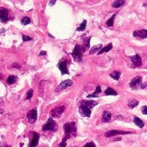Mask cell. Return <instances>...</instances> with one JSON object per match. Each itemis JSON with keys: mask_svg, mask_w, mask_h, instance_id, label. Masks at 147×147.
Wrapping results in <instances>:
<instances>
[{"mask_svg": "<svg viewBox=\"0 0 147 147\" xmlns=\"http://www.w3.org/2000/svg\"><path fill=\"white\" fill-rule=\"evenodd\" d=\"M86 50V47L81 46L80 44H76L74 49L73 52H72V55H73L74 59L76 61H81L82 60V55Z\"/></svg>", "mask_w": 147, "mask_h": 147, "instance_id": "1", "label": "cell"}, {"mask_svg": "<svg viewBox=\"0 0 147 147\" xmlns=\"http://www.w3.org/2000/svg\"><path fill=\"white\" fill-rule=\"evenodd\" d=\"M64 132H65V138L68 139L71 135H75L76 133V126L74 122H67L64 125Z\"/></svg>", "mask_w": 147, "mask_h": 147, "instance_id": "2", "label": "cell"}, {"mask_svg": "<svg viewBox=\"0 0 147 147\" xmlns=\"http://www.w3.org/2000/svg\"><path fill=\"white\" fill-rule=\"evenodd\" d=\"M57 125L55 122V120L52 118H49L48 119L47 123L43 126V131H52V132H55L57 130Z\"/></svg>", "mask_w": 147, "mask_h": 147, "instance_id": "3", "label": "cell"}, {"mask_svg": "<svg viewBox=\"0 0 147 147\" xmlns=\"http://www.w3.org/2000/svg\"><path fill=\"white\" fill-rule=\"evenodd\" d=\"M130 132H125V131H119V130H111L108 131L105 133V136L106 138H110V137L115 136V135H124V134H130Z\"/></svg>", "mask_w": 147, "mask_h": 147, "instance_id": "4", "label": "cell"}, {"mask_svg": "<svg viewBox=\"0 0 147 147\" xmlns=\"http://www.w3.org/2000/svg\"><path fill=\"white\" fill-rule=\"evenodd\" d=\"M27 119L30 124H33L37 119V109H32L27 113Z\"/></svg>", "mask_w": 147, "mask_h": 147, "instance_id": "5", "label": "cell"}, {"mask_svg": "<svg viewBox=\"0 0 147 147\" xmlns=\"http://www.w3.org/2000/svg\"><path fill=\"white\" fill-rule=\"evenodd\" d=\"M64 112V106H57V107L54 108L53 110L51 111L50 114L53 118H59L61 117V115L62 114V112Z\"/></svg>", "mask_w": 147, "mask_h": 147, "instance_id": "6", "label": "cell"}, {"mask_svg": "<svg viewBox=\"0 0 147 147\" xmlns=\"http://www.w3.org/2000/svg\"><path fill=\"white\" fill-rule=\"evenodd\" d=\"M141 83H142V78L139 77V76H138V77L133 78V79L131 80V82L129 83V86H130V87H131V88L135 89V88H137L138 86H140Z\"/></svg>", "mask_w": 147, "mask_h": 147, "instance_id": "7", "label": "cell"}, {"mask_svg": "<svg viewBox=\"0 0 147 147\" xmlns=\"http://www.w3.org/2000/svg\"><path fill=\"white\" fill-rule=\"evenodd\" d=\"M79 112H80V113L82 116L84 117H90L91 113H92L91 109H89L87 106H84V105H80V106H79Z\"/></svg>", "mask_w": 147, "mask_h": 147, "instance_id": "8", "label": "cell"}, {"mask_svg": "<svg viewBox=\"0 0 147 147\" xmlns=\"http://www.w3.org/2000/svg\"><path fill=\"white\" fill-rule=\"evenodd\" d=\"M58 67L60 69L61 73L62 74H68V69H67V61H61L58 63Z\"/></svg>", "mask_w": 147, "mask_h": 147, "instance_id": "9", "label": "cell"}, {"mask_svg": "<svg viewBox=\"0 0 147 147\" xmlns=\"http://www.w3.org/2000/svg\"><path fill=\"white\" fill-rule=\"evenodd\" d=\"M9 11L5 8H0V21L2 23H6L8 21Z\"/></svg>", "mask_w": 147, "mask_h": 147, "instance_id": "10", "label": "cell"}, {"mask_svg": "<svg viewBox=\"0 0 147 147\" xmlns=\"http://www.w3.org/2000/svg\"><path fill=\"white\" fill-rule=\"evenodd\" d=\"M72 85H73V81H72L71 80H63L60 85H59L58 88L56 89V91L59 92V91L62 90V89H65V88H67V87L71 86Z\"/></svg>", "mask_w": 147, "mask_h": 147, "instance_id": "11", "label": "cell"}, {"mask_svg": "<svg viewBox=\"0 0 147 147\" xmlns=\"http://www.w3.org/2000/svg\"><path fill=\"white\" fill-rule=\"evenodd\" d=\"M134 37H139V38L145 39L147 38V30H135L133 32Z\"/></svg>", "mask_w": 147, "mask_h": 147, "instance_id": "12", "label": "cell"}, {"mask_svg": "<svg viewBox=\"0 0 147 147\" xmlns=\"http://www.w3.org/2000/svg\"><path fill=\"white\" fill-rule=\"evenodd\" d=\"M130 59H131L132 62L133 63L135 67H140L141 65H142V60H141V57L138 55L130 56Z\"/></svg>", "mask_w": 147, "mask_h": 147, "instance_id": "13", "label": "cell"}, {"mask_svg": "<svg viewBox=\"0 0 147 147\" xmlns=\"http://www.w3.org/2000/svg\"><path fill=\"white\" fill-rule=\"evenodd\" d=\"M98 103L99 102L94 101V100H82V101L80 102V105H84V106H87L90 109V108H93V106L98 105Z\"/></svg>", "mask_w": 147, "mask_h": 147, "instance_id": "14", "label": "cell"}, {"mask_svg": "<svg viewBox=\"0 0 147 147\" xmlns=\"http://www.w3.org/2000/svg\"><path fill=\"white\" fill-rule=\"evenodd\" d=\"M33 138L31 139L30 143L29 144V147H36L38 144L39 141V134L37 132H33Z\"/></svg>", "mask_w": 147, "mask_h": 147, "instance_id": "15", "label": "cell"}, {"mask_svg": "<svg viewBox=\"0 0 147 147\" xmlns=\"http://www.w3.org/2000/svg\"><path fill=\"white\" fill-rule=\"evenodd\" d=\"M102 48H103V46H102L101 44H99V45L93 46V47L91 48L90 51H89V54H90V55H93V54H94V53H99V52L102 49Z\"/></svg>", "mask_w": 147, "mask_h": 147, "instance_id": "16", "label": "cell"}, {"mask_svg": "<svg viewBox=\"0 0 147 147\" xmlns=\"http://www.w3.org/2000/svg\"><path fill=\"white\" fill-rule=\"evenodd\" d=\"M111 118H112V113L110 112H108V111H105L103 112L102 113V120L104 122H108V121H110Z\"/></svg>", "mask_w": 147, "mask_h": 147, "instance_id": "17", "label": "cell"}, {"mask_svg": "<svg viewBox=\"0 0 147 147\" xmlns=\"http://www.w3.org/2000/svg\"><path fill=\"white\" fill-rule=\"evenodd\" d=\"M133 122H134V124H135L137 126H138L139 128H143L144 126H145V123L143 122L142 119H139V118H138V117H137V116L134 117Z\"/></svg>", "mask_w": 147, "mask_h": 147, "instance_id": "18", "label": "cell"}, {"mask_svg": "<svg viewBox=\"0 0 147 147\" xmlns=\"http://www.w3.org/2000/svg\"><path fill=\"white\" fill-rule=\"evenodd\" d=\"M101 92V87H100V86H99L98 85L97 86H96V90H95V92H93V93H91V94H88L87 95V98H96L98 97V95H99V93Z\"/></svg>", "mask_w": 147, "mask_h": 147, "instance_id": "19", "label": "cell"}, {"mask_svg": "<svg viewBox=\"0 0 147 147\" xmlns=\"http://www.w3.org/2000/svg\"><path fill=\"white\" fill-rule=\"evenodd\" d=\"M112 49V43H109L108 45H106V46H105V47L102 48V49L100 50L99 53H98V55H101V54H103V53L109 52L111 49Z\"/></svg>", "mask_w": 147, "mask_h": 147, "instance_id": "20", "label": "cell"}, {"mask_svg": "<svg viewBox=\"0 0 147 147\" xmlns=\"http://www.w3.org/2000/svg\"><path fill=\"white\" fill-rule=\"evenodd\" d=\"M125 3V0H116V1H113L112 4V6L113 8H119V7H121Z\"/></svg>", "mask_w": 147, "mask_h": 147, "instance_id": "21", "label": "cell"}, {"mask_svg": "<svg viewBox=\"0 0 147 147\" xmlns=\"http://www.w3.org/2000/svg\"><path fill=\"white\" fill-rule=\"evenodd\" d=\"M105 94H106V95H113V96H116V95L118 94V93H117L114 89H112V87H109V86H108L107 88H106V90L105 91Z\"/></svg>", "mask_w": 147, "mask_h": 147, "instance_id": "22", "label": "cell"}, {"mask_svg": "<svg viewBox=\"0 0 147 147\" xmlns=\"http://www.w3.org/2000/svg\"><path fill=\"white\" fill-rule=\"evenodd\" d=\"M17 80V77L15 75H10L8 77V79H7V83H8L9 85H12L14 84L16 81Z\"/></svg>", "mask_w": 147, "mask_h": 147, "instance_id": "23", "label": "cell"}, {"mask_svg": "<svg viewBox=\"0 0 147 147\" xmlns=\"http://www.w3.org/2000/svg\"><path fill=\"white\" fill-rule=\"evenodd\" d=\"M120 75H121V73L119 71H114L110 74V77H112V79H114V80H119Z\"/></svg>", "mask_w": 147, "mask_h": 147, "instance_id": "24", "label": "cell"}, {"mask_svg": "<svg viewBox=\"0 0 147 147\" xmlns=\"http://www.w3.org/2000/svg\"><path fill=\"white\" fill-rule=\"evenodd\" d=\"M138 105V101L137 99H131V100H129V102H128V106H129L130 108L136 107Z\"/></svg>", "mask_w": 147, "mask_h": 147, "instance_id": "25", "label": "cell"}, {"mask_svg": "<svg viewBox=\"0 0 147 147\" xmlns=\"http://www.w3.org/2000/svg\"><path fill=\"white\" fill-rule=\"evenodd\" d=\"M116 17V14H113V15H112V17L106 21V25L109 26V27H112V26L113 25V24H114V17Z\"/></svg>", "mask_w": 147, "mask_h": 147, "instance_id": "26", "label": "cell"}, {"mask_svg": "<svg viewBox=\"0 0 147 147\" xmlns=\"http://www.w3.org/2000/svg\"><path fill=\"white\" fill-rule=\"evenodd\" d=\"M86 27V20H84V21L80 24V25L76 29V30H77V31H84Z\"/></svg>", "mask_w": 147, "mask_h": 147, "instance_id": "27", "label": "cell"}, {"mask_svg": "<svg viewBox=\"0 0 147 147\" xmlns=\"http://www.w3.org/2000/svg\"><path fill=\"white\" fill-rule=\"evenodd\" d=\"M30 17H23L22 18V20H21V24H23V25H27V24H30Z\"/></svg>", "mask_w": 147, "mask_h": 147, "instance_id": "28", "label": "cell"}, {"mask_svg": "<svg viewBox=\"0 0 147 147\" xmlns=\"http://www.w3.org/2000/svg\"><path fill=\"white\" fill-rule=\"evenodd\" d=\"M67 138H63L62 141L60 143V145H59V147H66V145H67Z\"/></svg>", "mask_w": 147, "mask_h": 147, "instance_id": "29", "label": "cell"}, {"mask_svg": "<svg viewBox=\"0 0 147 147\" xmlns=\"http://www.w3.org/2000/svg\"><path fill=\"white\" fill-rule=\"evenodd\" d=\"M33 93H34V91H33L32 89H30V90L27 92V96H26V98H27L28 99H31L33 96Z\"/></svg>", "mask_w": 147, "mask_h": 147, "instance_id": "30", "label": "cell"}, {"mask_svg": "<svg viewBox=\"0 0 147 147\" xmlns=\"http://www.w3.org/2000/svg\"><path fill=\"white\" fill-rule=\"evenodd\" d=\"M90 40H91V37H88V38L86 39V41H85V47H86V49H87L89 48V46H90Z\"/></svg>", "mask_w": 147, "mask_h": 147, "instance_id": "31", "label": "cell"}, {"mask_svg": "<svg viewBox=\"0 0 147 147\" xmlns=\"http://www.w3.org/2000/svg\"><path fill=\"white\" fill-rule=\"evenodd\" d=\"M84 147H96V145L93 142H88L84 145Z\"/></svg>", "mask_w": 147, "mask_h": 147, "instance_id": "32", "label": "cell"}, {"mask_svg": "<svg viewBox=\"0 0 147 147\" xmlns=\"http://www.w3.org/2000/svg\"><path fill=\"white\" fill-rule=\"evenodd\" d=\"M23 40H24V42L31 41V40H32V38H31L30 37H28V36H24V35H23Z\"/></svg>", "mask_w": 147, "mask_h": 147, "instance_id": "33", "label": "cell"}, {"mask_svg": "<svg viewBox=\"0 0 147 147\" xmlns=\"http://www.w3.org/2000/svg\"><path fill=\"white\" fill-rule=\"evenodd\" d=\"M141 111L144 114H146L147 115V106H144L141 107Z\"/></svg>", "mask_w": 147, "mask_h": 147, "instance_id": "34", "label": "cell"}, {"mask_svg": "<svg viewBox=\"0 0 147 147\" xmlns=\"http://www.w3.org/2000/svg\"><path fill=\"white\" fill-rule=\"evenodd\" d=\"M39 55H47V52H46V51H41Z\"/></svg>", "mask_w": 147, "mask_h": 147, "instance_id": "35", "label": "cell"}, {"mask_svg": "<svg viewBox=\"0 0 147 147\" xmlns=\"http://www.w3.org/2000/svg\"><path fill=\"white\" fill-rule=\"evenodd\" d=\"M146 86H147V82L146 83H144L143 85H141V88H145Z\"/></svg>", "mask_w": 147, "mask_h": 147, "instance_id": "36", "label": "cell"}, {"mask_svg": "<svg viewBox=\"0 0 147 147\" xmlns=\"http://www.w3.org/2000/svg\"><path fill=\"white\" fill-rule=\"evenodd\" d=\"M55 3H56V1H50L49 4H50V5H54V4H55Z\"/></svg>", "mask_w": 147, "mask_h": 147, "instance_id": "37", "label": "cell"}, {"mask_svg": "<svg viewBox=\"0 0 147 147\" xmlns=\"http://www.w3.org/2000/svg\"><path fill=\"white\" fill-rule=\"evenodd\" d=\"M4 111L3 110V109H1V108H0V114H2V113H4Z\"/></svg>", "mask_w": 147, "mask_h": 147, "instance_id": "38", "label": "cell"}]
</instances>
